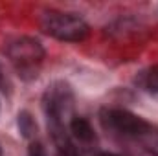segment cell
Returning a JSON list of instances; mask_svg holds the SVG:
<instances>
[{
    "mask_svg": "<svg viewBox=\"0 0 158 156\" xmlns=\"http://www.w3.org/2000/svg\"><path fill=\"white\" fill-rule=\"evenodd\" d=\"M0 156H2V149H0Z\"/></svg>",
    "mask_w": 158,
    "mask_h": 156,
    "instance_id": "8fae6325",
    "label": "cell"
},
{
    "mask_svg": "<svg viewBox=\"0 0 158 156\" xmlns=\"http://www.w3.org/2000/svg\"><path fill=\"white\" fill-rule=\"evenodd\" d=\"M101 119L107 127L125 136H145L151 132V127L145 119L125 109H107L101 112Z\"/></svg>",
    "mask_w": 158,
    "mask_h": 156,
    "instance_id": "277c9868",
    "label": "cell"
},
{
    "mask_svg": "<svg viewBox=\"0 0 158 156\" xmlns=\"http://www.w3.org/2000/svg\"><path fill=\"white\" fill-rule=\"evenodd\" d=\"M19 127H20V132L26 138H33L35 132H37V125H35L33 117L30 116V112H20L19 114Z\"/></svg>",
    "mask_w": 158,
    "mask_h": 156,
    "instance_id": "8992f818",
    "label": "cell"
},
{
    "mask_svg": "<svg viewBox=\"0 0 158 156\" xmlns=\"http://www.w3.org/2000/svg\"><path fill=\"white\" fill-rule=\"evenodd\" d=\"M145 86H147V90L158 94V64L151 66L147 70V74H145Z\"/></svg>",
    "mask_w": 158,
    "mask_h": 156,
    "instance_id": "52a82bcc",
    "label": "cell"
},
{
    "mask_svg": "<svg viewBox=\"0 0 158 156\" xmlns=\"http://www.w3.org/2000/svg\"><path fill=\"white\" fill-rule=\"evenodd\" d=\"M30 156H48V154H46V151H44V147H42L40 143H31V147H30Z\"/></svg>",
    "mask_w": 158,
    "mask_h": 156,
    "instance_id": "ba28073f",
    "label": "cell"
},
{
    "mask_svg": "<svg viewBox=\"0 0 158 156\" xmlns=\"http://www.w3.org/2000/svg\"><path fill=\"white\" fill-rule=\"evenodd\" d=\"M98 156H118V154H114V153H99Z\"/></svg>",
    "mask_w": 158,
    "mask_h": 156,
    "instance_id": "9c48e42d",
    "label": "cell"
},
{
    "mask_svg": "<svg viewBox=\"0 0 158 156\" xmlns=\"http://www.w3.org/2000/svg\"><path fill=\"white\" fill-rule=\"evenodd\" d=\"M11 64L17 68L20 76H37L40 63L44 59V48L40 46L39 40L31 37H20L15 42H11L6 50Z\"/></svg>",
    "mask_w": 158,
    "mask_h": 156,
    "instance_id": "3957f363",
    "label": "cell"
},
{
    "mask_svg": "<svg viewBox=\"0 0 158 156\" xmlns=\"http://www.w3.org/2000/svg\"><path fill=\"white\" fill-rule=\"evenodd\" d=\"M42 105L50 127H66L74 117V94L63 81L48 86Z\"/></svg>",
    "mask_w": 158,
    "mask_h": 156,
    "instance_id": "7a4b0ae2",
    "label": "cell"
},
{
    "mask_svg": "<svg viewBox=\"0 0 158 156\" xmlns=\"http://www.w3.org/2000/svg\"><path fill=\"white\" fill-rule=\"evenodd\" d=\"M40 30L57 40L64 42H79L85 40L88 35V26L83 18H79L72 13L63 11H44L39 20Z\"/></svg>",
    "mask_w": 158,
    "mask_h": 156,
    "instance_id": "6da1fadb",
    "label": "cell"
},
{
    "mask_svg": "<svg viewBox=\"0 0 158 156\" xmlns=\"http://www.w3.org/2000/svg\"><path fill=\"white\" fill-rule=\"evenodd\" d=\"M4 83V70H2V66H0V84Z\"/></svg>",
    "mask_w": 158,
    "mask_h": 156,
    "instance_id": "30bf717a",
    "label": "cell"
},
{
    "mask_svg": "<svg viewBox=\"0 0 158 156\" xmlns=\"http://www.w3.org/2000/svg\"><path fill=\"white\" fill-rule=\"evenodd\" d=\"M68 129H70L72 136L79 142H83V143H88V142L94 140V129H92L90 121L85 119V117L74 116L68 123Z\"/></svg>",
    "mask_w": 158,
    "mask_h": 156,
    "instance_id": "5b68a950",
    "label": "cell"
}]
</instances>
